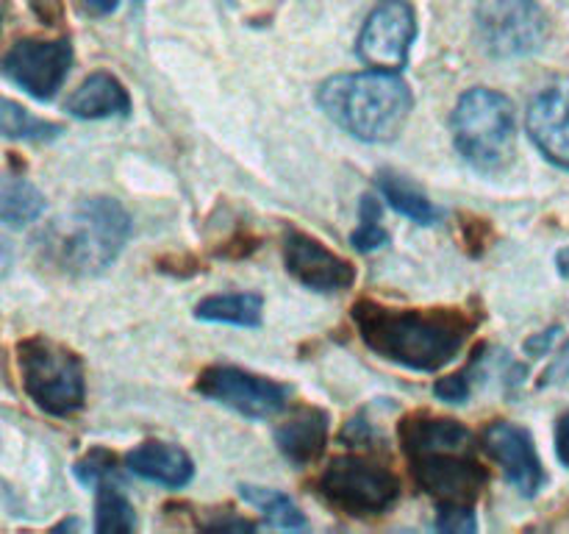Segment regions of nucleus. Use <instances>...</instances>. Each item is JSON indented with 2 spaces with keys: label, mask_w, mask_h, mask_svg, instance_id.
Instances as JSON below:
<instances>
[{
  "label": "nucleus",
  "mask_w": 569,
  "mask_h": 534,
  "mask_svg": "<svg viewBox=\"0 0 569 534\" xmlns=\"http://www.w3.org/2000/svg\"><path fill=\"white\" fill-rule=\"evenodd\" d=\"M353 320L372 354L420 373L453 362L476 332V320L461 309H392L376 300L356 304Z\"/></svg>",
  "instance_id": "nucleus-1"
},
{
  "label": "nucleus",
  "mask_w": 569,
  "mask_h": 534,
  "mask_svg": "<svg viewBox=\"0 0 569 534\" xmlns=\"http://www.w3.org/2000/svg\"><path fill=\"white\" fill-rule=\"evenodd\" d=\"M317 103L345 134L378 145L400 137L415 98L400 72L367 70L322 81L317 89Z\"/></svg>",
  "instance_id": "nucleus-2"
},
{
  "label": "nucleus",
  "mask_w": 569,
  "mask_h": 534,
  "mask_svg": "<svg viewBox=\"0 0 569 534\" xmlns=\"http://www.w3.org/2000/svg\"><path fill=\"white\" fill-rule=\"evenodd\" d=\"M133 231L131 215L114 198H83L56 217L39 237L42 256L67 276H98L109 270Z\"/></svg>",
  "instance_id": "nucleus-3"
},
{
  "label": "nucleus",
  "mask_w": 569,
  "mask_h": 534,
  "mask_svg": "<svg viewBox=\"0 0 569 534\" xmlns=\"http://www.w3.org/2000/svg\"><path fill=\"white\" fill-rule=\"evenodd\" d=\"M450 128L459 154L476 170L498 172L515 159V106L498 89H467L456 103Z\"/></svg>",
  "instance_id": "nucleus-4"
},
{
  "label": "nucleus",
  "mask_w": 569,
  "mask_h": 534,
  "mask_svg": "<svg viewBox=\"0 0 569 534\" xmlns=\"http://www.w3.org/2000/svg\"><path fill=\"white\" fill-rule=\"evenodd\" d=\"M22 389L42 412L70 417L87 400L83 365L70 348L48 337H28L17 345Z\"/></svg>",
  "instance_id": "nucleus-5"
},
{
  "label": "nucleus",
  "mask_w": 569,
  "mask_h": 534,
  "mask_svg": "<svg viewBox=\"0 0 569 534\" xmlns=\"http://www.w3.org/2000/svg\"><path fill=\"white\" fill-rule=\"evenodd\" d=\"M320 495L345 515L372 517L392 510L400 498V478L367 456H337L317 478Z\"/></svg>",
  "instance_id": "nucleus-6"
},
{
  "label": "nucleus",
  "mask_w": 569,
  "mask_h": 534,
  "mask_svg": "<svg viewBox=\"0 0 569 534\" xmlns=\"http://www.w3.org/2000/svg\"><path fill=\"white\" fill-rule=\"evenodd\" d=\"M478 37L487 53L498 59H522L550 37V20L537 0H478Z\"/></svg>",
  "instance_id": "nucleus-7"
},
{
  "label": "nucleus",
  "mask_w": 569,
  "mask_h": 534,
  "mask_svg": "<svg viewBox=\"0 0 569 534\" xmlns=\"http://www.w3.org/2000/svg\"><path fill=\"white\" fill-rule=\"evenodd\" d=\"M194 389L203 398L228 406L244 417H253V421L281 415L289 404V389L283 384L231 365L206 367L198 376Z\"/></svg>",
  "instance_id": "nucleus-8"
},
{
  "label": "nucleus",
  "mask_w": 569,
  "mask_h": 534,
  "mask_svg": "<svg viewBox=\"0 0 569 534\" xmlns=\"http://www.w3.org/2000/svg\"><path fill=\"white\" fill-rule=\"evenodd\" d=\"M70 67V39H20L3 56V76L33 100H53Z\"/></svg>",
  "instance_id": "nucleus-9"
},
{
  "label": "nucleus",
  "mask_w": 569,
  "mask_h": 534,
  "mask_svg": "<svg viewBox=\"0 0 569 534\" xmlns=\"http://www.w3.org/2000/svg\"><path fill=\"white\" fill-rule=\"evenodd\" d=\"M417 39V17L406 0H383L367 17L356 42L361 65L370 70L400 72Z\"/></svg>",
  "instance_id": "nucleus-10"
},
{
  "label": "nucleus",
  "mask_w": 569,
  "mask_h": 534,
  "mask_svg": "<svg viewBox=\"0 0 569 534\" xmlns=\"http://www.w3.org/2000/svg\"><path fill=\"white\" fill-rule=\"evenodd\" d=\"M409 459L417 484L442 504H472L489 484V471L472 451H433Z\"/></svg>",
  "instance_id": "nucleus-11"
},
{
  "label": "nucleus",
  "mask_w": 569,
  "mask_h": 534,
  "mask_svg": "<svg viewBox=\"0 0 569 534\" xmlns=\"http://www.w3.org/2000/svg\"><path fill=\"white\" fill-rule=\"evenodd\" d=\"M283 265L289 276L317 293H345L356 284V267L348 259L298 228L283 234Z\"/></svg>",
  "instance_id": "nucleus-12"
},
{
  "label": "nucleus",
  "mask_w": 569,
  "mask_h": 534,
  "mask_svg": "<svg viewBox=\"0 0 569 534\" xmlns=\"http://www.w3.org/2000/svg\"><path fill=\"white\" fill-rule=\"evenodd\" d=\"M483 448L492 456L495 465L503 471L506 482L515 490H520L526 498H533L542 490L545 467L528 428L509 421L492 423L483 432Z\"/></svg>",
  "instance_id": "nucleus-13"
},
{
  "label": "nucleus",
  "mask_w": 569,
  "mask_h": 534,
  "mask_svg": "<svg viewBox=\"0 0 569 534\" xmlns=\"http://www.w3.org/2000/svg\"><path fill=\"white\" fill-rule=\"evenodd\" d=\"M526 128L550 165L569 170V83H553L531 100Z\"/></svg>",
  "instance_id": "nucleus-14"
},
{
  "label": "nucleus",
  "mask_w": 569,
  "mask_h": 534,
  "mask_svg": "<svg viewBox=\"0 0 569 534\" xmlns=\"http://www.w3.org/2000/svg\"><path fill=\"white\" fill-rule=\"evenodd\" d=\"M126 467L144 482L170 490L187 487L194 476V465L187 451L172 443H161V439H148V443L137 445L126 456Z\"/></svg>",
  "instance_id": "nucleus-15"
},
{
  "label": "nucleus",
  "mask_w": 569,
  "mask_h": 534,
  "mask_svg": "<svg viewBox=\"0 0 569 534\" xmlns=\"http://www.w3.org/2000/svg\"><path fill=\"white\" fill-rule=\"evenodd\" d=\"M67 115L78 120H109V117L131 115V95L122 87L120 78L111 72H92L78 83L76 92L64 103Z\"/></svg>",
  "instance_id": "nucleus-16"
},
{
  "label": "nucleus",
  "mask_w": 569,
  "mask_h": 534,
  "mask_svg": "<svg viewBox=\"0 0 569 534\" xmlns=\"http://www.w3.org/2000/svg\"><path fill=\"white\" fill-rule=\"evenodd\" d=\"M276 445L295 467L315 465L328 445V415L322 409H300L276 428Z\"/></svg>",
  "instance_id": "nucleus-17"
},
{
  "label": "nucleus",
  "mask_w": 569,
  "mask_h": 534,
  "mask_svg": "<svg viewBox=\"0 0 569 534\" xmlns=\"http://www.w3.org/2000/svg\"><path fill=\"white\" fill-rule=\"evenodd\" d=\"M400 443L409 456L433 451H472V432L450 417L415 415L400 423Z\"/></svg>",
  "instance_id": "nucleus-18"
},
{
  "label": "nucleus",
  "mask_w": 569,
  "mask_h": 534,
  "mask_svg": "<svg viewBox=\"0 0 569 534\" xmlns=\"http://www.w3.org/2000/svg\"><path fill=\"white\" fill-rule=\"evenodd\" d=\"M376 187L378 192H381V198L387 200L395 211L409 217V220L420 222V226H433V222L439 220V209L411 178L400 176V172L395 170H381L376 176Z\"/></svg>",
  "instance_id": "nucleus-19"
},
{
  "label": "nucleus",
  "mask_w": 569,
  "mask_h": 534,
  "mask_svg": "<svg viewBox=\"0 0 569 534\" xmlns=\"http://www.w3.org/2000/svg\"><path fill=\"white\" fill-rule=\"evenodd\" d=\"M264 300L259 293H226L209 295L194 306V317L206 323H228V326L256 328L261 326Z\"/></svg>",
  "instance_id": "nucleus-20"
},
{
  "label": "nucleus",
  "mask_w": 569,
  "mask_h": 534,
  "mask_svg": "<svg viewBox=\"0 0 569 534\" xmlns=\"http://www.w3.org/2000/svg\"><path fill=\"white\" fill-rule=\"evenodd\" d=\"M44 211V195L22 176H6L0 184V217L9 228L28 226Z\"/></svg>",
  "instance_id": "nucleus-21"
},
{
  "label": "nucleus",
  "mask_w": 569,
  "mask_h": 534,
  "mask_svg": "<svg viewBox=\"0 0 569 534\" xmlns=\"http://www.w3.org/2000/svg\"><path fill=\"white\" fill-rule=\"evenodd\" d=\"M239 495L244 504L256 506L270 526L278 528H306V515L289 495L281 490L259 487V484H239Z\"/></svg>",
  "instance_id": "nucleus-22"
},
{
  "label": "nucleus",
  "mask_w": 569,
  "mask_h": 534,
  "mask_svg": "<svg viewBox=\"0 0 569 534\" xmlns=\"http://www.w3.org/2000/svg\"><path fill=\"white\" fill-rule=\"evenodd\" d=\"M0 131L6 139H26V142H50V139L59 137L64 128L59 122L39 120L31 111L17 106L14 100L6 98L0 106Z\"/></svg>",
  "instance_id": "nucleus-23"
},
{
  "label": "nucleus",
  "mask_w": 569,
  "mask_h": 534,
  "mask_svg": "<svg viewBox=\"0 0 569 534\" xmlns=\"http://www.w3.org/2000/svg\"><path fill=\"white\" fill-rule=\"evenodd\" d=\"M133 528H137V512L131 501L114 482L100 484L98 504H94V532H133Z\"/></svg>",
  "instance_id": "nucleus-24"
},
{
  "label": "nucleus",
  "mask_w": 569,
  "mask_h": 534,
  "mask_svg": "<svg viewBox=\"0 0 569 534\" xmlns=\"http://www.w3.org/2000/svg\"><path fill=\"white\" fill-rule=\"evenodd\" d=\"M381 200L376 195H365L359 206V228L350 234V245L361 254H372V250H381L389 245V234L381 222Z\"/></svg>",
  "instance_id": "nucleus-25"
},
{
  "label": "nucleus",
  "mask_w": 569,
  "mask_h": 534,
  "mask_svg": "<svg viewBox=\"0 0 569 534\" xmlns=\"http://www.w3.org/2000/svg\"><path fill=\"white\" fill-rule=\"evenodd\" d=\"M483 354H487V345H481V348L472 354V362L465 367V370L453 373V376H448V378H439V382L433 384V393H437V398L448 400V404H465V400H470L472 382H476L478 373H481V365H483Z\"/></svg>",
  "instance_id": "nucleus-26"
},
{
  "label": "nucleus",
  "mask_w": 569,
  "mask_h": 534,
  "mask_svg": "<svg viewBox=\"0 0 569 534\" xmlns=\"http://www.w3.org/2000/svg\"><path fill=\"white\" fill-rule=\"evenodd\" d=\"M76 476L87 487L98 490L100 484H109L117 478V459L103 448H92L83 459L76 462Z\"/></svg>",
  "instance_id": "nucleus-27"
},
{
  "label": "nucleus",
  "mask_w": 569,
  "mask_h": 534,
  "mask_svg": "<svg viewBox=\"0 0 569 534\" xmlns=\"http://www.w3.org/2000/svg\"><path fill=\"white\" fill-rule=\"evenodd\" d=\"M433 526H437L439 532L467 534V532H476L478 523H476V515H472L470 504H442Z\"/></svg>",
  "instance_id": "nucleus-28"
},
{
  "label": "nucleus",
  "mask_w": 569,
  "mask_h": 534,
  "mask_svg": "<svg viewBox=\"0 0 569 534\" xmlns=\"http://www.w3.org/2000/svg\"><path fill=\"white\" fill-rule=\"evenodd\" d=\"M339 439H342L345 445H353V448L356 445H370V439H372L370 423H367L365 417H353V421L342 428Z\"/></svg>",
  "instance_id": "nucleus-29"
},
{
  "label": "nucleus",
  "mask_w": 569,
  "mask_h": 534,
  "mask_svg": "<svg viewBox=\"0 0 569 534\" xmlns=\"http://www.w3.org/2000/svg\"><path fill=\"white\" fill-rule=\"evenodd\" d=\"M556 454H559L561 465L569 467V412L556 423Z\"/></svg>",
  "instance_id": "nucleus-30"
},
{
  "label": "nucleus",
  "mask_w": 569,
  "mask_h": 534,
  "mask_svg": "<svg viewBox=\"0 0 569 534\" xmlns=\"http://www.w3.org/2000/svg\"><path fill=\"white\" fill-rule=\"evenodd\" d=\"M556 337H559V328H550V332L537 334V337H531V339H528V343H526V354H528V356H542V354H548L550 345L556 343Z\"/></svg>",
  "instance_id": "nucleus-31"
},
{
  "label": "nucleus",
  "mask_w": 569,
  "mask_h": 534,
  "mask_svg": "<svg viewBox=\"0 0 569 534\" xmlns=\"http://www.w3.org/2000/svg\"><path fill=\"white\" fill-rule=\"evenodd\" d=\"M81 3H83V9L89 11V14L106 17V14H111L117 6H120V0H81Z\"/></svg>",
  "instance_id": "nucleus-32"
},
{
  "label": "nucleus",
  "mask_w": 569,
  "mask_h": 534,
  "mask_svg": "<svg viewBox=\"0 0 569 534\" xmlns=\"http://www.w3.org/2000/svg\"><path fill=\"white\" fill-rule=\"evenodd\" d=\"M556 267H559L561 276L569 278V245H567V248H561L559 254H556Z\"/></svg>",
  "instance_id": "nucleus-33"
}]
</instances>
